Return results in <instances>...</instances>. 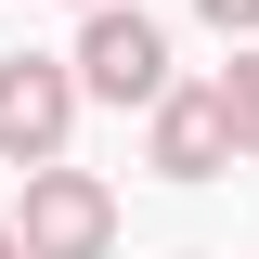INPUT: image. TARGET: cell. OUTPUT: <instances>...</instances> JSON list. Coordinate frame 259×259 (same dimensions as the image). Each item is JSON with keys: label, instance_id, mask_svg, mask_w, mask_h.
<instances>
[{"label": "cell", "instance_id": "cell-1", "mask_svg": "<svg viewBox=\"0 0 259 259\" xmlns=\"http://www.w3.org/2000/svg\"><path fill=\"white\" fill-rule=\"evenodd\" d=\"M26 259H104L117 246V194L91 168H26V221H13Z\"/></svg>", "mask_w": 259, "mask_h": 259}, {"label": "cell", "instance_id": "cell-2", "mask_svg": "<svg viewBox=\"0 0 259 259\" xmlns=\"http://www.w3.org/2000/svg\"><path fill=\"white\" fill-rule=\"evenodd\" d=\"M65 117H78V65H52V52L0 65V168H52L65 156Z\"/></svg>", "mask_w": 259, "mask_h": 259}, {"label": "cell", "instance_id": "cell-3", "mask_svg": "<svg viewBox=\"0 0 259 259\" xmlns=\"http://www.w3.org/2000/svg\"><path fill=\"white\" fill-rule=\"evenodd\" d=\"M78 91H104V104H156V91H168V26L104 0L91 26H78Z\"/></svg>", "mask_w": 259, "mask_h": 259}, {"label": "cell", "instance_id": "cell-4", "mask_svg": "<svg viewBox=\"0 0 259 259\" xmlns=\"http://www.w3.org/2000/svg\"><path fill=\"white\" fill-rule=\"evenodd\" d=\"M143 117H156V182H207V168L233 156V117H221V78H207V91H156Z\"/></svg>", "mask_w": 259, "mask_h": 259}, {"label": "cell", "instance_id": "cell-5", "mask_svg": "<svg viewBox=\"0 0 259 259\" xmlns=\"http://www.w3.org/2000/svg\"><path fill=\"white\" fill-rule=\"evenodd\" d=\"M221 117H233V143L259 156V52H233V65H221Z\"/></svg>", "mask_w": 259, "mask_h": 259}, {"label": "cell", "instance_id": "cell-6", "mask_svg": "<svg viewBox=\"0 0 259 259\" xmlns=\"http://www.w3.org/2000/svg\"><path fill=\"white\" fill-rule=\"evenodd\" d=\"M194 13H207L221 39H246V26H259V0H194Z\"/></svg>", "mask_w": 259, "mask_h": 259}, {"label": "cell", "instance_id": "cell-7", "mask_svg": "<svg viewBox=\"0 0 259 259\" xmlns=\"http://www.w3.org/2000/svg\"><path fill=\"white\" fill-rule=\"evenodd\" d=\"M0 259H26V246H13V221H0Z\"/></svg>", "mask_w": 259, "mask_h": 259}, {"label": "cell", "instance_id": "cell-8", "mask_svg": "<svg viewBox=\"0 0 259 259\" xmlns=\"http://www.w3.org/2000/svg\"><path fill=\"white\" fill-rule=\"evenodd\" d=\"M91 13H104V0H91Z\"/></svg>", "mask_w": 259, "mask_h": 259}]
</instances>
